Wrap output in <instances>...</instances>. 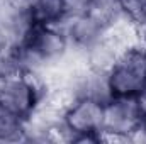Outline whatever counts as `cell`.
<instances>
[{"label": "cell", "mask_w": 146, "mask_h": 144, "mask_svg": "<svg viewBox=\"0 0 146 144\" xmlns=\"http://www.w3.org/2000/svg\"><path fill=\"white\" fill-rule=\"evenodd\" d=\"M134 100H136V105H138V110L141 114V117L146 115V88L141 90L138 95H134Z\"/></svg>", "instance_id": "14"}, {"label": "cell", "mask_w": 146, "mask_h": 144, "mask_svg": "<svg viewBox=\"0 0 146 144\" xmlns=\"http://www.w3.org/2000/svg\"><path fill=\"white\" fill-rule=\"evenodd\" d=\"M61 120L70 132V143L80 134L102 132L104 104L92 98H76L63 108Z\"/></svg>", "instance_id": "3"}, {"label": "cell", "mask_w": 146, "mask_h": 144, "mask_svg": "<svg viewBox=\"0 0 146 144\" xmlns=\"http://www.w3.org/2000/svg\"><path fill=\"white\" fill-rule=\"evenodd\" d=\"M88 14L102 22L107 29L117 20L124 19L119 9V0H92Z\"/></svg>", "instance_id": "10"}, {"label": "cell", "mask_w": 146, "mask_h": 144, "mask_svg": "<svg viewBox=\"0 0 146 144\" xmlns=\"http://www.w3.org/2000/svg\"><path fill=\"white\" fill-rule=\"evenodd\" d=\"M109 85L114 97H134L146 88V46L136 42L121 51L109 71Z\"/></svg>", "instance_id": "1"}, {"label": "cell", "mask_w": 146, "mask_h": 144, "mask_svg": "<svg viewBox=\"0 0 146 144\" xmlns=\"http://www.w3.org/2000/svg\"><path fill=\"white\" fill-rule=\"evenodd\" d=\"M29 9L36 24L61 26L66 19L63 0H33Z\"/></svg>", "instance_id": "8"}, {"label": "cell", "mask_w": 146, "mask_h": 144, "mask_svg": "<svg viewBox=\"0 0 146 144\" xmlns=\"http://www.w3.org/2000/svg\"><path fill=\"white\" fill-rule=\"evenodd\" d=\"M61 26L66 32L72 48L80 53H85L107 32V27L102 22H99L95 17H92L88 12L75 17H66Z\"/></svg>", "instance_id": "5"}, {"label": "cell", "mask_w": 146, "mask_h": 144, "mask_svg": "<svg viewBox=\"0 0 146 144\" xmlns=\"http://www.w3.org/2000/svg\"><path fill=\"white\" fill-rule=\"evenodd\" d=\"M112 90L109 85L107 71H97L88 68L87 81H85V98L97 100L100 104H107L112 98Z\"/></svg>", "instance_id": "9"}, {"label": "cell", "mask_w": 146, "mask_h": 144, "mask_svg": "<svg viewBox=\"0 0 146 144\" xmlns=\"http://www.w3.org/2000/svg\"><path fill=\"white\" fill-rule=\"evenodd\" d=\"M26 122L27 119L0 102V143H24Z\"/></svg>", "instance_id": "7"}, {"label": "cell", "mask_w": 146, "mask_h": 144, "mask_svg": "<svg viewBox=\"0 0 146 144\" xmlns=\"http://www.w3.org/2000/svg\"><path fill=\"white\" fill-rule=\"evenodd\" d=\"M36 49L46 59V63L53 68L65 61V58L72 51V44L66 37L63 26H48V24H36L31 31L26 42Z\"/></svg>", "instance_id": "4"}, {"label": "cell", "mask_w": 146, "mask_h": 144, "mask_svg": "<svg viewBox=\"0 0 146 144\" xmlns=\"http://www.w3.org/2000/svg\"><path fill=\"white\" fill-rule=\"evenodd\" d=\"M90 3H92V0H63L65 14H66V17L87 14L90 9Z\"/></svg>", "instance_id": "12"}, {"label": "cell", "mask_w": 146, "mask_h": 144, "mask_svg": "<svg viewBox=\"0 0 146 144\" xmlns=\"http://www.w3.org/2000/svg\"><path fill=\"white\" fill-rule=\"evenodd\" d=\"M119 9L122 17L138 26L146 17V0H119Z\"/></svg>", "instance_id": "11"}, {"label": "cell", "mask_w": 146, "mask_h": 144, "mask_svg": "<svg viewBox=\"0 0 146 144\" xmlns=\"http://www.w3.org/2000/svg\"><path fill=\"white\" fill-rule=\"evenodd\" d=\"M12 46H14V44H12L10 37H9V34H7V31L3 29V26H0V53L10 49Z\"/></svg>", "instance_id": "13"}, {"label": "cell", "mask_w": 146, "mask_h": 144, "mask_svg": "<svg viewBox=\"0 0 146 144\" xmlns=\"http://www.w3.org/2000/svg\"><path fill=\"white\" fill-rule=\"evenodd\" d=\"M143 120L134 97H112L104 104V126L102 139L104 143L127 141L136 126Z\"/></svg>", "instance_id": "2"}, {"label": "cell", "mask_w": 146, "mask_h": 144, "mask_svg": "<svg viewBox=\"0 0 146 144\" xmlns=\"http://www.w3.org/2000/svg\"><path fill=\"white\" fill-rule=\"evenodd\" d=\"M143 122H145V124H146V115H145V117H143Z\"/></svg>", "instance_id": "15"}, {"label": "cell", "mask_w": 146, "mask_h": 144, "mask_svg": "<svg viewBox=\"0 0 146 144\" xmlns=\"http://www.w3.org/2000/svg\"><path fill=\"white\" fill-rule=\"evenodd\" d=\"M121 51L122 49L106 34L100 41H97L94 46H90L83 53L85 65L92 70H97V71H109L112 65L117 61Z\"/></svg>", "instance_id": "6"}]
</instances>
